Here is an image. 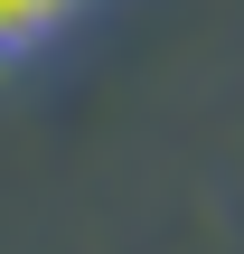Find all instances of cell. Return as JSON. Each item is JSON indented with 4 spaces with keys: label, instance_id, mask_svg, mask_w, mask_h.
<instances>
[{
    "label": "cell",
    "instance_id": "6da1fadb",
    "mask_svg": "<svg viewBox=\"0 0 244 254\" xmlns=\"http://www.w3.org/2000/svg\"><path fill=\"white\" fill-rule=\"evenodd\" d=\"M66 9H75V0H0V66L38 57V47L66 28Z\"/></svg>",
    "mask_w": 244,
    "mask_h": 254
}]
</instances>
